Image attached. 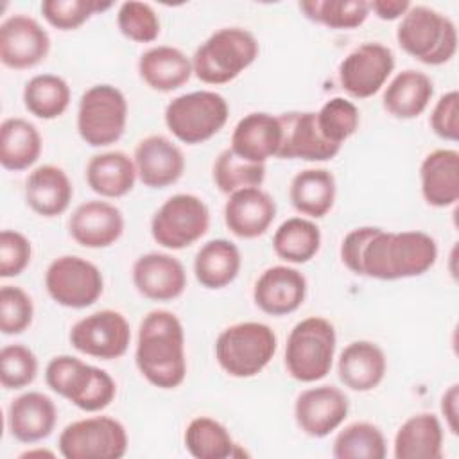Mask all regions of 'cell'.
I'll return each instance as SVG.
<instances>
[{"label": "cell", "mask_w": 459, "mask_h": 459, "mask_svg": "<svg viewBox=\"0 0 459 459\" xmlns=\"http://www.w3.org/2000/svg\"><path fill=\"white\" fill-rule=\"evenodd\" d=\"M134 362L142 377L158 389H176L186 377L185 330L170 310H151L138 328Z\"/></svg>", "instance_id": "1"}, {"label": "cell", "mask_w": 459, "mask_h": 459, "mask_svg": "<svg viewBox=\"0 0 459 459\" xmlns=\"http://www.w3.org/2000/svg\"><path fill=\"white\" fill-rule=\"evenodd\" d=\"M437 260L436 240L420 230L385 231L378 228L362 251V276L393 281L425 274Z\"/></svg>", "instance_id": "2"}, {"label": "cell", "mask_w": 459, "mask_h": 459, "mask_svg": "<svg viewBox=\"0 0 459 459\" xmlns=\"http://www.w3.org/2000/svg\"><path fill=\"white\" fill-rule=\"evenodd\" d=\"M260 45L242 27H222L210 34L194 52V75L204 84H226L237 79L258 57Z\"/></svg>", "instance_id": "3"}, {"label": "cell", "mask_w": 459, "mask_h": 459, "mask_svg": "<svg viewBox=\"0 0 459 459\" xmlns=\"http://www.w3.org/2000/svg\"><path fill=\"white\" fill-rule=\"evenodd\" d=\"M396 41L420 63L439 66L457 52V29L446 14L429 5H411L396 27Z\"/></svg>", "instance_id": "4"}, {"label": "cell", "mask_w": 459, "mask_h": 459, "mask_svg": "<svg viewBox=\"0 0 459 459\" xmlns=\"http://www.w3.org/2000/svg\"><path fill=\"white\" fill-rule=\"evenodd\" d=\"M47 385L84 412L106 409L117 396V382L97 366L74 355H57L45 368Z\"/></svg>", "instance_id": "5"}, {"label": "cell", "mask_w": 459, "mask_h": 459, "mask_svg": "<svg viewBox=\"0 0 459 459\" xmlns=\"http://www.w3.org/2000/svg\"><path fill=\"white\" fill-rule=\"evenodd\" d=\"M278 348L274 330L258 321H242L224 328L215 341V359L224 373L251 378L265 369Z\"/></svg>", "instance_id": "6"}, {"label": "cell", "mask_w": 459, "mask_h": 459, "mask_svg": "<svg viewBox=\"0 0 459 459\" xmlns=\"http://www.w3.org/2000/svg\"><path fill=\"white\" fill-rule=\"evenodd\" d=\"M335 344V328L328 319L310 316L298 321L285 344L287 373L305 384L325 378L333 364Z\"/></svg>", "instance_id": "7"}, {"label": "cell", "mask_w": 459, "mask_h": 459, "mask_svg": "<svg viewBox=\"0 0 459 459\" xmlns=\"http://www.w3.org/2000/svg\"><path fill=\"white\" fill-rule=\"evenodd\" d=\"M228 100L212 90H197L172 99L163 113L167 129L183 143L197 145L215 136L228 122Z\"/></svg>", "instance_id": "8"}, {"label": "cell", "mask_w": 459, "mask_h": 459, "mask_svg": "<svg viewBox=\"0 0 459 459\" xmlns=\"http://www.w3.org/2000/svg\"><path fill=\"white\" fill-rule=\"evenodd\" d=\"M127 124V99L113 84H93L79 100L77 133L91 147L118 142Z\"/></svg>", "instance_id": "9"}, {"label": "cell", "mask_w": 459, "mask_h": 459, "mask_svg": "<svg viewBox=\"0 0 459 459\" xmlns=\"http://www.w3.org/2000/svg\"><path fill=\"white\" fill-rule=\"evenodd\" d=\"M126 427L111 416H90L68 423L57 439L65 459H120L127 452Z\"/></svg>", "instance_id": "10"}, {"label": "cell", "mask_w": 459, "mask_h": 459, "mask_svg": "<svg viewBox=\"0 0 459 459\" xmlns=\"http://www.w3.org/2000/svg\"><path fill=\"white\" fill-rule=\"evenodd\" d=\"M210 226L206 203L194 194H174L154 212L151 235L165 249H185L203 238Z\"/></svg>", "instance_id": "11"}, {"label": "cell", "mask_w": 459, "mask_h": 459, "mask_svg": "<svg viewBox=\"0 0 459 459\" xmlns=\"http://www.w3.org/2000/svg\"><path fill=\"white\" fill-rule=\"evenodd\" d=\"M45 289L61 307L86 308L102 296L104 278L93 262L77 255H63L48 264Z\"/></svg>", "instance_id": "12"}, {"label": "cell", "mask_w": 459, "mask_h": 459, "mask_svg": "<svg viewBox=\"0 0 459 459\" xmlns=\"http://www.w3.org/2000/svg\"><path fill=\"white\" fill-rule=\"evenodd\" d=\"M70 344L95 359H120L131 342V326L118 310L104 308L79 319L70 330Z\"/></svg>", "instance_id": "13"}, {"label": "cell", "mask_w": 459, "mask_h": 459, "mask_svg": "<svg viewBox=\"0 0 459 459\" xmlns=\"http://www.w3.org/2000/svg\"><path fill=\"white\" fill-rule=\"evenodd\" d=\"M394 70V54L378 41L353 48L339 65V82L355 99H369L382 90Z\"/></svg>", "instance_id": "14"}, {"label": "cell", "mask_w": 459, "mask_h": 459, "mask_svg": "<svg viewBox=\"0 0 459 459\" xmlns=\"http://www.w3.org/2000/svg\"><path fill=\"white\" fill-rule=\"evenodd\" d=\"M350 411L344 391L323 384L301 391L294 402V420L301 432L310 437H326L337 430Z\"/></svg>", "instance_id": "15"}, {"label": "cell", "mask_w": 459, "mask_h": 459, "mask_svg": "<svg viewBox=\"0 0 459 459\" xmlns=\"http://www.w3.org/2000/svg\"><path fill=\"white\" fill-rule=\"evenodd\" d=\"M50 52V36L38 20L27 14H13L0 25V61L13 70H27Z\"/></svg>", "instance_id": "16"}, {"label": "cell", "mask_w": 459, "mask_h": 459, "mask_svg": "<svg viewBox=\"0 0 459 459\" xmlns=\"http://www.w3.org/2000/svg\"><path fill=\"white\" fill-rule=\"evenodd\" d=\"M281 142L276 158L326 161L339 154L341 145L326 140L316 120V111H289L278 115Z\"/></svg>", "instance_id": "17"}, {"label": "cell", "mask_w": 459, "mask_h": 459, "mask_svg": "<svg viewBox=\"0 0 459 459\" xmlns=\"http://www.w3.org/2000/svg\"><path fill=\"white\" fill-rule=\"evenodd\" d=\"M124 226L120 208L100 199L81 203L68 219L70 237L79 246L90 249L113 246L122 237Z\"/></svg>", "instance_id": "18"}, {"label": "cell", "mask_w": 459, "mask_h": 459, "mask_svg": "<svg viewBox=\"0 0 459 459\" xmlns=\"http://www.w3.org/2000/svg\"><path fill=\"white\" fill-rule=\"evenodd\" d=\"M133 283L136 290L152 301H172L186 289L185 265L169 253H145L133 264Z\"/></svg>", "instance_id": "19"}, {"label": "cell", "mask_w": 459, "mask_h": 459, "mask_svg": "<svg viewBox=\"0 0 459 459\" xmlns=\"http://www.w3.org/2000/svg\"><path fill=\"white\" fill-rule=\"evenodd\" d=\"M138 179L149 188H165L179 181L185 172V154L170 138L149 134L142 138L133 154Z\"/></svg>", "instance_id": "20"}, {"label": "cell", "mask_w": 459, "mask_h": 459, "mask_svg": "<svg viewBox=\"0 0 459 459\" xmlns=\"http://www.w3.org/2000/svg\"><path fill=\"white\" fill-rule=\"evenodd\" d=\"M307 296V278L296 267L273 265L256 280L253 289L255 305L269 316L296 312Z\"/></svg>", "instance_id": "21"}, {"label": "cell", "mask_w": 459, "mask_h": 459, "mask_svg": "<svg viewBox=\"0 0 459 459\" xmlns=\"http://www.w3.org/2000/svg\"><path fill=\"white\" fill-rule=\"evenodd\" d=\"M276 217V201L260 186H247L228 195L226 228L238 238L262 237Z\"/></svg>", "instance_id": "22"}, {"label": "cell", "mask_w": 459, "mask_h": 459, "mask_svg": "<svg viewBox=\"0 0 459 459\" xmlns=\"http://www.w3.org/2000/svg\"><path fill=\"white\" fill-rule=\"evenodd\" d=\"M57 421V407L50 396L27 391L16 396L7 409V427L20 443H38L52 434Z\"/></svg>", "instance_id": "23"}, {"label": "cell", "mask_w": 459, "mask_h": 459, "mask_svg": "<svg viewBox=\"0 0 459 459\" xmlns=\"http://www.w3.org/2000/svg\"><path fill=\"white\" fill-rule=\"evenodd\" d=\"M281 142L278 117L265 111H253L242 117L231 133V151L247 161L265 163L276 158Z\"/></svg>", "instance_id": "24"}, {"label": "cell", "mask_w": 459, "mask_h": 459, "mask_svg": "<svg viewBox=\"0 0 459 459\" xmlns=\"http://www.w3.org/2000/svg\"><path fill=\"white\" fill-rule=\"evenodd\" d=\"M387 371L384 350L371 341H353L339 355V380L351 391L368 393L380 385Z\"/></svg>", "instance_id": "25"}, {"label": "cell", "mask_w": 459, "mask_h": 459, "mask_svg": "<svg viewBox=\"0 0 459 459\" xmlns=\"http://www.w3.org/2000/svg\"><path fill=\"white\" fill-rule=\"evenodd\" d=\"M421 195L429 206L448 208L459 199V152L436 149L420 165Z\"/></svg>", "instance_id": "26"}, {"label": "cell", "mask_w": 459, "mask_h": 459, "mask_svg": "<svg viewBox=\"0 0 459 459\" xmlns=\"http://www.w3.org/2000/svg\"><path fill=\"white\" fill-rule=\"evenodd\" d=\"M72 197V181L57 165H39L25 179V203L41 217L50 219L65 213Z\"/></svg>", "instance_id": "27"}, {"label": "cell", "mask_w": 459, "mask_h": 459, "mask_svg": "<svg viewBox=\"0 0 459 459\" xmlns=\"http://www.w3.org/2000/svg\"><path fill=\"white\" fill-rule=\"evenodd\" d=\"M140 79L154 91L169 93L186 84L194 74L192 59L170 45L147 48L138 59Z\"/></svg>", "instance_id": "28"}, {"label": "cell", "mask_w": 459, "mask_h": 459, "mask_svg": "<svg viewBox=\"0 0 459 459\" xmlns=\"http://www.w3.org/2000/svg\"><path fill=\"white\" fill-rule=\"evenodd\" d=\"M434 95L432 79L420 70L407 68L398 72L385 86L382 95L384 109L400 120L420 117Z\"/></svg>", "instance_id": "29"}, {"label": "cell", "mask_w": 459, "mask_h": 459, "mask_svg": "<svg viewBox=\"0 0 459 459\" xmlns=\"http://www.w3.org/2000/svg\"><path fill=\"white\" fill-rule=\"evenodd\" d=\"M443 425L432 412L409 416L394 434L396 459H439L443 455Z\"/></svg>", "instance_id": "30"}, {"label": "cell", "mask_w": 459, "mask_h": 459, "mask_svg": "<svg viewBox=\"0 0 459 459\" xmlns=\"http://www.w3.org/2000/svg\"><path fill=\"white\" fill-rule=\"evenodd\" d=\"M136 178L138 174L133 158L122 151L95 154L86 165L88 186L100 197H124L133 190Z\"/></svg>", "instance_id": "31"}, {"label": "cell", "mask_w": 459, "mask_h": 459, "mask_svg": "<svg viewBox=\"0 0 459 459\" xmlns=\"http://www.w3.org/2000/svg\"><path fill=\"white\" fill-rule=\"evenodd\" d=\"M335 194V178L326 169L299 170L289 186L290 204L307 219L325 217L333 208Z\"/></svg>", "instance_id": "32"}, {"label": "cell", "mask_w": 459, "mask_h": 459, "mask_svg": "<svg viewBox=\"0 0 459 459\" xmlns=\"http://www.w3.org/2000/svg\"><path fill=\"white\" fill-rule=\"evenodd\" d=\"M242 256L228 238H213L199 247L194 258L195 280L206 289H224L240 273Z\"/></svg>", "instance_id": "33"}, {"label": "cell", "mask_w": 459, "mask_h": 459, "mask_svg": "<svg viewBox=\"0 0 459 459\" xmlns=\"http://www.w3.org/2000/svg\"><path fill=\"white\" fill-rule=\"evenodd\" d=\"M43 140L38 127L22 118H5L0 126V163L5 170H25L41 156Z\"/></svg>", "instance_id": "34"}, {"label": "cell", "mask_w": 459, "mask_h": 459, "mask_svg": "<svg viewBox=\"0 0 459 459\" xmlns=\"http://www.w3.org/2000/svg\"><path fill=\"white\" fill-rule=\"evenodd\" d=\"M321 247V230L307 217L283 221L273 235V249L287 264H307Z\"/></svg>", "instance_id": "35"}, {"label": "cell", "mask_w": 459, "mask_h": 459, "mask_svg": "<svg viewBox=\"0 0 459 459\" xmlns=\"http://www.w3.org/2000/svg\"><path fill=\"white\" fill-rule=\"evenodd\" d=\"M72 91L68 82L56 74H38L23 88L25 109L41 120L61 117L70 106Z\"/></svg>", "instance_id": "36"}, {"label": "cell", "mask_w": 459, "mask_h": 459, "mask_svg": "<svg viewBox=\"0 0 459 459\" xmlns=\"http://www.w3.org/2000/svg\"><path fill=\"white\" fill-rule=\"evenodd\" d=\"M185 448L195 459H226L233 457L237 443L230 430L210 416H197L190 420L185 429Z\"/></svg>", "instance_id": "37"}, {"label": "cell", "mask_w": 459, "mask_h": 459, "mask_svg": "<svg viewBox=\"0 0 459 459\" xmlns=\"http://www.w3.org/2000/svg\"><path fill=\"white\" fill-rule=\"evenodd\" d=\"M332 455L335 459H384L387 455V441L378 425L353 421L335 436Z\"/></svg>", "instance_id": "38"}, {"label": "cell", "mask_w": 459, "mask_h": 459, "mask_svg": "<svg viewBox=\"0 0 459 459\" xmlns=\"http://www.w3.org/2000/svg\"><path fill=\"white\" fill-rule=\"evenodd\" d=\"M303 14L328 29H357L369 16V2L366 0H308L299 2Z\"/></svg>", "instance_id": "39"}, {"label": "cell", "mask_w": 459, "mask_h": 459, "mask_svg": "<svg viewBox=\"0 0 459 459\" xmlns=\"http://www.w3.org/2000/svg\"><path fill=\"white\" fill-rule=\"evenodd\" d=\"M212 178L215 186L230 195L247 186H260L265 179V163L242 160L228 147L215 158Z\"/></svg>", "instance_id": "40"}, {"label": "cell", "mask_w": 459, "mask_h": 459, "mask_svg": "<svg viewBox=\"0 0 459 459\" xmlns=\"http://www.w3.org/2000/svg\"><path fill=\"white\" fill-rule=\"evenodd\" d=\"M316 120L321 134L326 140L342 145V142L353 136L359 129L360 111L351 100L333 97L326 100L319 111H316Z\"/></svg>", "instance_id": "41"}, {"label": "cell", "mask_w": 459, "mask_h": 459, "mask_svg": "<svg viewBox=\"0 0 459 459\" xmlns=\"http://www.w3.org/2000/svg\"><path fill=\"white\" fill-rule=\"evenodd\" d=\"M111 2L97 0H43L41 14L57 30H75L93 14L109 9Z\"/></svg>", "instance_id": "42"}, {"label": "cell", "mask_w": 459, "mask_h": 459, "mask_svg": "<svg viewBox=\"0 0 459 459\" xmlns=\"http://www.w3.org/2000/svg\"><path fill=\"white\" fill-rule=\"evenodd\" d=\"M118 30L134 43H151L160 36V18L151 4L129 0L117 11Z\"/></svg>", "instance_id": "43"}, {"label": "cell", "mask_w": 459, "mask_h": 459, "mask_svg": "<svg viewBox=\"0 0 459 459\" xmlns=\"http://www.w3.org/2000/svg\"><path fill=\"white\" fill-rule=\"evenodd\" d=\"M38 357L23 344H7L0 351V382L5 389H23L36 380Z\"/></svg>", "instance_id": "44"}, {"label": "cell", "mask_w": 459, "mask_h": 459, "mask_svg": "<svg viewBox=\"0 0 459 459\" xmlns=\"http://www.w3.org/2000/svg\"><path fill=\"white\" fill-rule=\"evenodd\" d=\"M34 317L32 298L16 285H2L0 289V330L4 335H18L25 332Z\"/></svg>", "instance_id": "45"}, {"label": "cell", "mask_w": 459, "mask_h": 459, "mask_svg": "<svg viewBox=\"0 0 459 459\" xmlns=\"http://www.w3.org/2000/svg\"><path fill=\"white\" fill-rule=\"evenodd\" d=\"M30 256H32V246L23 233L16 230H4L0 233V276L2 278H14L22 274L30 264Z\"/></svg>", "instance_id": "46"}, {"label": "cell", "mask_w": 459, "mask_h": 459, "mask_svg": "<svg viewBox=\"0 0 459 459\" xmlns=\"http://www.w3.org/2000/svg\"><path fill=\"white\" fill-rule=\"evenodd\" d=\"M429 124H430V129L434 131V134L439 136L441 140L457 142V138H459V93L455 90L443 93L436 100V104L430 111Z\"/></svg>", "instance_id": "47"}, {"label": "cell", "mask_w": 459, "mask_h": 459, "mask_svg": "<svg viewBox=\"0 0 459 459\" xmlns=\"http://www.w3.org/2000/svg\"><path fill=\"white\" fill-rule=\"evenodd\" d=\"M377 230H378V226H360L344 235V238L341 242L339 255H341V262L344 264V267L348 271H351L353 274L362 276V267H360L362 251Z\"/></svg>", "instance_id": "48"}, {"label": "cell", "mask_w": 459, "mask_h": 459, "mask_svg": "<svg viewBox=\"0 0 459 459\" xmlns=\"http://www.w3.org/2000/svg\"><path fill=\"white\" fill-rule=\"evenodd\" d=\"M441 414L452 434H457L459 420V384H452L441 396Z\"/></svg>", "instance_id": "49"}, {"label": "cell", "mask_w": 459, "mask_h": 459, "mask_svg": "<svg viewBox=\"0 0 459 459\" xmlns=\"http://www.w3.org/2000/svg\"><path fill=\"white\" fill-rule=\"evenodd\" d=\"M412 4L409 0H373L369 2V11L380 20L393 22L402 18Z\"/></svg>", "instance_id": "50"}, {"label": "cell", "mask_w": 459, "mask_h": 459, "mask_svg": "<svg viewBox=\"0 0 459 459\" xmlns=\"http://www.w3.org/2000/svg\"><path fill=\"white\" fill-rule=\"evenodd\" d=\"M32 455H54L52 452H48V450H27V452H23L20 457H32Z\"/></svg>", "instance_id": "51"}]
</instances>
